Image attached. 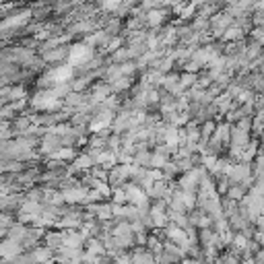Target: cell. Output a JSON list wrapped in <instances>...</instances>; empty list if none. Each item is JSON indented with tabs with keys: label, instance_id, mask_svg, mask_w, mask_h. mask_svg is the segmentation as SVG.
Masks as SVG:
<instances>
[{
	"label": "cell",
	"instance_id": "1",
	"mask_svg": "<svg viewBox=\"0 0 264 264\" xmlns=\"http://www.w3.org/2000/svg\"><path fill=\"white\" fill-rule=\"evenodd\" d=\"M91 58V50L87 46H75L71 50V64H83Z\"/></svg>",
	"mask_w": 264,
	"mask_h": 264
},
{
	"label": "cell",
	"instance_id": "2",
	"mask_svg": "<svg viewBox=\"0 0 264 264\" xmlns=\"http://www.w3.org/2000/svg\"><path fill=\"white\" fill-rule=\"evenodd\" d=\"M19 252H21L19 241L15 239H7L5 244H0V256H5V258H15Z\"/></svg>",
	"mask_w": 264,
	"mask_h": 264
},
{
	"label": "cell",
	"instance_id": "3",
	"mask_svg": "<svg viewBox=\"0 0 264 264\" xmlns=\"http://www.w3.org/2000/svg\"><path fill=\"white\" fill-rule=\"evenodd\" d=\"M101 252H103L101 241H97V239H91V241H89V256H95V254H101Z\"/></svg>",
	"mask_w": 264,
	"mask_h": 264
},
{
	"label": "cell",
	"instance_id": "4",
	"mask_svg": "<svg viewBox=\"0 0 264 264\" xmlns=\"http://www.w3.org/2000/svg\"><path fill=\"white\" fill-rule=\"evenodd\" d=\"M89 165H91V157H89V155H85V157H79V159L75 161V167H77V169H87Z\"/></svg>",
	"mask_w": 264,
	"mask_h": 264
},
{
	"label": "cell",
	"instance_id": "5",
	"mask_svg": "<svg viewBox=\"0 0 264 264\" xmlns=\"http://www.w3.org/2000/svg\"><path fill=\"white\" fill-rule=\"evenodd\" d=\"M161 19H163V13H159V11L149 13V25H157V23H161Z\"/></svg>",
	"mask_w": 264,
	"mask_h": 264
},
{
	"label": "cell",
	"instance_id": "6",
	"mask_svg": "<svg viewBox=\"0 0 264 264\" xmlns=\"http://www.w3.org/2000/svg\"><path fill=\"white\" fill-rule=\"evenodd\" d=\"M54 155L58 157V159H71L73 155H75V151L73 149H60V151H56Z\"/></svg>",
	"mask_w": 264,
	"mask_h": 264
},
{
	"label": "cell",
	"instance_id": "7",
	"mask_svg": "<svg viewBox=\"0 0 264 264\" xmlns=\"http://www.w3.org/2000/svg\"><path fill=\"white\" fill-rule=\"evenodd\" d=\"M48 258H50V248L48 250H37L33 254V260H37V262H46Z\"/></svg>",
	"mask_w": 264,
	"mask_h": 264
},
{
	"label": "cell",
	"instance_id": "8",
	"mask_svg": "<svg viewBox=\"0 0 264 264\" xmlns=\"http://www.w3.org/2000/svg\"><path fill=\"white\" fill-rule=\"evenodd\" d=\"M237 37H241V29L239 27H229L225 31V39H237Z\"/></svg>",
	"mask_w": 264,
	"mask_h": 264
},
{
	"label": "cell",
	"instance_id": "9",
	"mask_svg": "<svg viewBox=\"0 0 264 264\" xmlns=\"http://www.w3.org/2000/svg\"><path fill=\"white\" fill-rule=\"evenodd\" d=\"M97 215H99V219H109V217H112V207H99L97 209Z\"/></svg>",
	"mask_w": 264,
	"mask_h": 264
},
{
	"label": "cell",
	"instance_id": "10",
	"mask_svg": "<svg viewBox=\"0 0 264 264\" xmlns=\"http://www.w3.org/2000/svg\"><path fill=\"white\" fill-rule=\"evenodd\" d=\"M229 198H233V201L244 198V188H229Z\"/></svg>",
	"mask_w": 264,
	"mask_h": 264
},
{
	"label": "cell",
	"instance_id": "11",
	"mask_svg": "<svg viewBox=\"0 0 264 264\" xmlns=\"http://www.w3.org/2000/svg\"><path fill=\"white\" fill-rule=\"evenodd\" d=\"M114 201H116L118 207H120L122 203H126V194H124V190H114Z\"/></svg>",
	"mask_w": 264,
	"mask_h": 264
},
{
	"label": "cell",
	"instance_id": "12",
	"mask_svg": "<svg viewBox=\"0 0 264 264\" xmlns=\"http://www.w3.org/2000/svg\"><path fill=\"white\" fill-rule=\"evenodd\" d=\"M66 103H69V105H79L81 103V95H77V93L69 95V97H66Z\"/></svg>",
	"mask_w": 264,
	"mask_h": 264
},
{
	"label": "cell",
	"instance_id": "13",
	"mask_svg": "<svg viewBox=\"0 0 264 264\" xmlns=\"http://www.w3.org/2000/svg\"><path fill=\"white\" fill-rule=\"evenodd\" d=\"M182 264H198V262H196V260H184Z\"/></svg>",
	"mask_w": 264,
	"mask_h": 264
}]
</instances>
